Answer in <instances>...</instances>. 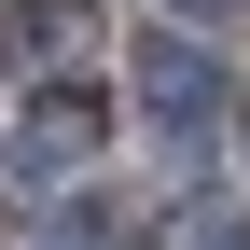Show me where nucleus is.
<instances>
[{
  "label": "nucleus",
  "mask_w": 250,
  "mask_h": 250,
  "mask_svg": "<svg viewBox=\"0 0 250 250\" xmlns=\"http://www.w3.org/2000/svg\"><path fill=\"white\" fill-rule=\"evenodd\" d=\"M139 111H153V139H208V125L236 111V83H223V56H208L195 28H153L139 42Z\"/></svg>",
  "instance_id": "1"
},
{
  "label": "nucleus",
  "mask_w": 250,
  "mask_h": 250,
  "mask_svg": "<svg viewBox=\"0 0 250 250\" xmlns=\"http://www.w3.org/2000/svg\"><path fill=\"white\" fill-rule=\"evenodd\" d=\"M98 139H111L98 83H42V98L14 111V139H0V181H14V195H42V181H70V167H83Z\"/></svg>",
  "instance_id": "2"
},
{
  "label": "nucleus",
  "mask_w": 250,
  "mask_h": 250,
  "mask_svg": "<svg viewBox=\"0 0 250 250\" xmlns=\"http://www.w3.org/2000/svg\"><path fill=\"white\" fill-rule=\"evenodd\" d=\"M42 250H139V223L83 195V208H56V223H42Z\"/></svg>",
  "instance_id": "3"
},
{
  "label": "nucleus",
  "mask_w": 250,
  "mask_h": 250,
  "mask_svg": "<svg viewBox=\"0 0 250 250\" xmlns=\"http://www.w3.org/2000/svg\"><path fill=\"white\" fill-rule=\"evenodd\" d=\"M83 42V0H14V56H70Z\"/></svg>",
  "instance_id": "4"
},
{
  "label": "nucleus",
  "mask_w": 250,
  "mask_h": 250,
  "mask_svg": "<svg viewBox=\"0 0 250 250\" xmlns=\"http://www.w3.org/2000/svg\"><path fill=\"white\" fill-rule=\"evenodd\" d=\"M167 236H181V250H250V208H223V195H195V208H181Z\"/></svg>",
  "instance_id": "5"
},
{
  "label": "nucleus",
  "mask_w": 250,
  "mask_h": 250,
  "mask_svg": "<svg viewBox=\"0 0 250 250\" xmlns=\"http://www.w3.org/2000/svg\"><path fill=\"white\" fill-rule=\"evenodd\" d=\"M208 14H236V0H181V28H208Z\"/></svg>",
  "instance_id": "6"
},
{
  "label": "nucleus",
  "mask_w": 250,
  "mask_h": 250,
  "mask_svg": "<svg viewBox=\"0 0 250 250\" xmlns=\"http://www.w3.org/2000/svg\"><path fill=\"white\" fill-rule=\"evenodd\" d=\"M236 139H250V98H236Z\"/></svg>",
  "instance_id": "7"
}]
</instances>
